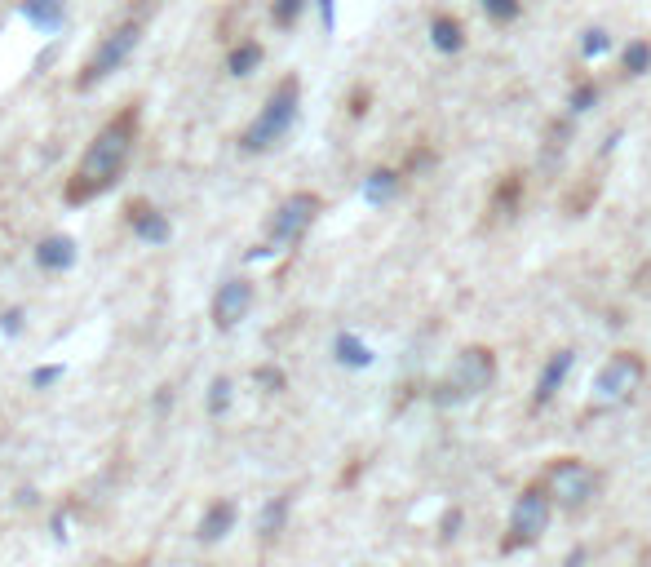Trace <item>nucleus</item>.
Wrapping results in <instances>:
<instances>
[{
	"mask_svg": "<svg viewBox=\"0 0 651 567\" xmlns=\"http://www.w3.org/2000/svg\"><path fill=\"white\" fill-rule=\"evenodd\" d=\"M133 142H138V107H124L116 120H107V125L93 133L89 151L80 156L76 173H71V182H67V200L85 204L93 195L116 187L124 164L133 156Z\"/></svg>",
	"mask_w": 651,
	"mask_h": 567,
	"instance_id": "f257e3e1",
	"label": "nucleus"
},
{
	"mask_svg": "<svg viewBox=\"0 0 651 567\" xmlns=\"http://www.w3.org/2000/svg\"><path fill=\"white\" fill-rule=\"evenodd\" d=\"M496 381V355L492 346H465L452 368L443 373L439 381L430 386V404L434 408H457V404H470V399L488 395Z\"/></svg>",
	"mask_w": 651,
	"mask_h": 567,
	"instance_id": "f03ea898",
	"label": "nucleus"
},
{
	"mask_svg": "<svg viewBox=\"0 0 651 567\" xmlns=\"http://www.w3.org/2000/svg\"><path fill=\"white\" fill-rule=\"evenodd\" d=\"M297 107H302V80H297V76H284V80H279V85L271 89L266 107L257 111V120L240 133V151H248V156H262V151L279 147V142L288 138V129L297 125Z\"/></svg>",
	"mask_w": 651,
	"mask_h": 567,
	"instance_id": "7ed1b4c3",
	"label": "nucleus"
},
{
	"mask_svg": "<svg viewBox=\"0 0 651 567\" xmlns=\"http://www.w3.org/2000/svg\"><path fill=\"white\" fill-rule=\"evenodd\" d=\"M541 483H545V492H550L554 510H563V514H585L589 505L598 501V492H603V474L581 457L550 461V470L541 474Z\"/></svg>",
	"mask_w": 651,
	"mask_h": 567,
	"instance_id": "20e7f679",
	"label": "nucleus"
},
{
	"mask_svg": "<svg viewBox=\"0 0 651 567\" xmlns=\"http://www.w3.org/2000/svg\"><path fill=\"white\" fill-rule=\"evenodd\" d=\"M643 381H647L643 355H634V350H616V355L594 373V408L612 412V408L634 404L638 390H643Z\"/></svg>",
	"mask_w": 651,
	"mask_h": 567,
	"instance_id": "39448f33",
	"label": "nucleus"
},
{
	"mask_svg": "<svg viewBox=\"0 0 651 567\" xmlns=\"http://www.w3.org/2000/svg\"><path fill=\"white\" fill-rule=\"evenodd\" d=\"M319 213H324V200H319L315 191H293L288 200H279V209L271 213V226H266V244H262V249H253V257L293 249L310 226H315Z\"/></svg>",
	"mask_w": 651,
	"mask_h": 567,
	"instance_id": "423d86ee",
	"label": "nucleus"
},
{
	"mask_svg": "<svg viewBox=\"0 0 651 567\" xmlns=\"http://www.w3.org/2000/svg\"><path fill=\"white\" fill-rule=\"evenodd\" d=\"M550 514H554V501L545 492L541 479H532L527 488L514 497V510H510V532L501 536V554H519L527 545H536L550 528Z\"/></svg>",
	"mask_w": 651,
	"mask_h": 567,
	"instance_id": "0eeeda50",
	"label": "nucleus"
},
{
	"mask_svg": "<svg viewBox=\"0 0 651 567\" xmlns=\"http://www.w3.org/2000/svg\"><path fill=\"white\" fill-rule=\"evenodd\" d=\"M138 40H142V18H129V23H120L111 36H102L98 40V49L89 54V63L80 67V76H76V89H93L98 80H107V76H116V71L133 58V49H138Z\"/></svg>",
	"mask_w": 651,
	"mask_h": 567,
	"instance_id": "6e6552de",
	"label": "nucleus"
},
{
	"mask_svg": "<svg viewBox=\"0 0 651 567\" xmlns=\"http://www.w3.org/2000/svg\"><path fill=\"white\" fill-rule=\"evenodd\" d=\"M248 311H253V284L244 280V275H235V280H226L217 288L213 297V324L222 328V333H231L235 324H244Z\"/></svg>",
	"mask_w": 651,
	"mask_h": 567,
	"instance_id": "1a4fd4ad",
	"label": "nucleus"
},
{
	"mask_svg": "<svg viewBox=\"0 0 651 567\" xmlns=\"http://www.w3.org/2000/svg\"><path fill=\"white\" fill-rule=\"evenodd\" d=\"M572 364H576V355L567 346H558L550 359L541 364V373H536V390H532V408H545V404H554V395L563 390V381L567 373H572Z\"/></svg>",
	"mask_w": 651,
	"mask_h": 567,
	"instance_id": "9d476101",
	"label": "nucleus"
},
{
	"mask_svg": "<svg viewBox=\"0 0 651 567\" xmlns=\"http://www.w3.org/2000/svg\"><path fill=\"white\" fill-rule=\"evenodd\" d=\"M129 226H133V235H138V240H147V244H169V235H173L169 218H164L160 209H151L147 200H133L129 204Z\"/></svg>",
	"mask_w": 651,
	"mask_h": 567,
	"instance_id": "9b49d317",
	"label": "nucleus"
},
{
	"mask_svg": "<svg viewBox=\"0 0 651 567\" xmlns=\"http://www.w3.org/2000/svg\"><path fill=\"white\" fill-rule=\"evenodd\" d=\"M76 262V240L71 235H45L36 244V266L40 271H67Z\"/></svg>",
	"mask_w": 651,
	"mask_h": 567,
	"instance_id": "f8f14e48",
	"label": "nucleus"
},
{
	"mask_svg": "<svg viewBox=\"0 0 651 567\" xmlns=\"http://www.w3.org/2000/svg\"><path fill=\"white\" fill-rule=\"evenodd\" d=\"M523 173H505L501 182H496V191H492V204H488V213L492 218H519V204H523Z\"/></svg>",
	"mask_w": 651,
	"mask_h": 567,
	"instance_id": "ddd939ff",
	"label": "nucleus"
},
{
	"mask_svg": "<svg viewBox=\"0 0 651 567\" xmlns=\"http://www.w3.org/2000/svg\"><path fill=\"white\" fill-rule=\"evenodd\" d=\"M430 45L439 49V54H461L465 49V27L452 14H434L430 18Z\"/></svg>",
	"mask_w": 651,
	"mask_h": 567,
	"instance_id": "4468645a",
	"label": "nucleus"
},
{
	"mask_svg": "<svg viewBox=\"0 0 651 567\" xmlns=\"http://www.w3.org/2000/svg\"><path fill=\"white\" fill-rule=\"evenodd\" d=\"M399 187H403V173H399V169H372L368 178H364V200L381 209V204L395 200Z\"/></svg>",
	"mask_w": 651,
	"mask_h": 567,
	"instance_id": "2eb2a0df",
	"label": "nucleus"
},
{
	"mask_svg": "<svg viewBox=\"0 0 651 567\" xmlns=\"http://www.w3.org/2000/svg\"><path fill=\"white\" fill-rule=\"evenodd\" d=\"M567 142H572V116H558L545 129V151H541V169H558V160L567 156Z\"/></svg>",
	"mask_w": 651,
	"mask_h": 567,
	"instance_id": "dca6fc26",
	"label": "nucleus"
},
{
	"mask_svg": "<svg viewBox=\"0 0 651 567\" xmlns=\"http://www.w3.org/2000/svg\"><path fill=\"white\" fill-rule=\"evenodd\" d=\"M231 528H235V505L231 501H217V505L204 510V519H200V541H222Z\"/></svg>",
	"mask_w": 651,
	"mask_h": 567,
	"instance_id": "f3484780",
	"label": "nucleus"
},
{
	"mask_svg": "<svg viewBox=\"0 0 651 567\" xmlns=\"http://www.w3.org/2000/svg\"><path fill=\"white\" fill-rule=\"evenodd\" d=\"M23 18L40 32H58L62 27V0H23Z\"/></svg>",
	"mask_w": 651,
	"mask_h": 567,
	"instance_id": "a211bd4d",
	"label": "nucleus"
},
{
	"mask_svg": "<svg viewBox=\"0 0 651 567\" xmlns=\"http://www.w3.org/2000/svg\"><path fill=\"white\" fill-rule=\"evenodd\" d=\"M257 67H262V45H257V40H244V45H235L231 58H226V71H231V76H253Z\"/></svg>",
	"mask_w": 651,
	"mask_h": 567,
	"instance_id": "6ab92c4d",
	"label": "nucleus"
},
{
	"mask_svg": "<svg viewBox=\"0 0 651 567\" xmlns=\"http://www.w3.org/2000/svg\"><path fill=\"white\" fill-rule=\"evenodd\" d=\"M333 350H337V359H341L346 368H368V364H372V350L359 342V337H350V333H341Z\"/></svg>",
	"mask_w": 651,
	"mask_h": 567,
	"instance_id": "aec40b11",
	"label": "nucleus"
},
{
	"mask_svg": "<svg viewBox=\"0 0 651 567\" xmlns=\"http://www.w3.org/2000/svg\"><path fill=\"white\" fill-rule=\"evenodd\" d=\"M479 9L496 27H510V23H519L523 18V0H479Z\"/></svg>",
	"mask_w": 651,
	"mask_h": 567,
	"instance_id": "412c9836",
	"label": "nucleus"
},
{
	"mask_svg": "<svg viewBox=\"0 0 651 567\" xmlns=\"http://www.w3.org/2000/svg\"><path fill=\"white\" fill-rule=\"evenodd\" d=\"M647 67H651V45H647V40H629L625 54H620V71L634 80V76H643Z\"/></svg>",
	"mask_w": 651,
	"mask_h": 567,
	"instance_id": "4be33fe9",
	"label": "nucleus"
},
{
	"mask_svg": "<svg viewBox=\"0 0 651 567\" xmlns=\"http://www.w3.org/2000/svg\"><path fill=\"white\" fill-rule=\"evenodd\" d=\"M598 107V85L594 80H576L572 85V94H567V116H585V111H594Z\"/></svg>",
	"mask_w": 651,
	"mask_h": 567,
	"instance_id": "5701e85b",
	"label": "nucleus"
},
{
	"mask_svg": "<svg viewBox=\"0 0 651 567\" xmlns=\"http://www.w3.org/2000/svg\"><path fill=\"white\" fill-rule=\"evenodd\" d=\"M284 519H288V497H275V501L262 510V519H257V532H262L266 541H271V536L284 532Z\"/></svg>",
	"mask_w": 651,
	"mask_h": 567,
	"instance_id": "b1692460",
	"label": "nucleus"
},
{
	"mask_svg": "<svg viewBox=\"0 0 651 567\" xmlns=\"http://www.w3.org/2000/svg\"><path fill=\"white\" fill-rule=\"evenodd\" d=\"M302 9H306V0H275V5H271V23L275 27H293L297 18H302Z\"/></svg>",
	"mask_w": 651,
	"mask_h": 567,
	"instance_id": "393cba45",
	"label": "nucleus"
},
{
	"mask_svg": "<svg viewBox=\"0 0 651 567\" xmlns=\"http://www.w3.org/2000/svg\"><path fill=\"white\" fill-rule=\"evenodd\" d=\"M607 49H612V36H607L603 27H589L585 40H581V54L585 58H598V54H607Z\"/></svg>",
	"mask_w": 651,
	"mask_h": 567,
	"instance_id": "a878e982",
	"label": "nucleus"
},
{
	"mask_svg": "<svg viewBox=\"0 0 651 567\" xmlns=\"http://www.w3.org/2000/svg\"><path fill=\"white\" fill-rule=\"evenodd\" d=\"M226 404H231V377H217L209 386V412H213V417H222Z\"/></svg>",
	"mask_w": 651,
	"mask_h": 567,
	"instance_id": "bb28decb",
	"label": "nucleus"
},
{
	"mask_svg": "<svg viewBox=\"0 0 651 567\" xmlns=\"http://www.w3.org/2000/svg\"><path fill=\"white\" fill-rule=\"evenodd\" d=\"M457 532H461V510H448V514H443V528H439L443 545H452V541H457Z\"/></svg>",
	"mask_w": 651,
	"mask_h": 567,
	"instance_id": "cd10ccee",
	"label": "nucleus"
},
{
	"mask_svg": "<svg viewBox=\"0 0 651 567\" xmlns=\"http://www.w3.org/2000/svg\"><path fill=\"white\" fill-rule=\"evenodd\" d=\"M319 5V18H324V32H333L337 27V0H315Z\"/></svg>",
	"mask_w": 651,
	"mask_h": 567,
	"instance_id": "c85d7f7f",
	"label": "nucleus"
},
{
	"mask_svg": "<svg viewBox=\"0 0 651 567\" xmlns=\"http://www.w3.org/2000/svg\"><path fill=\"white\" fill-rule=\"evenodd\" d=\"M257 381L271 390H284V373H279V368H257Z\"/></svg>",
	"mask_w": 651,
	"mask_h": 567,
	"instance_id": "c756f323",
	"label": "nucleus"
},
{
	"mask_svg": "<svg viewBox=\"0 0 651 567\" xmlns=\"http://www.w3.org/2000/svg\"><path fill=\"white\" fill-rule=\"evenodd\" d=\"M58 377H62V368H40V373L31 377V386H54Z\"/></svg>",
	"mask_w": 651,
	"mask_h": 567,
	"instance_id": "7c9ffc66",
	"label": "nucleus"
},
{
	"mask_svg": "<svg viewBox=\"0 0 651 567\" xmlns=\"http://www.w3.org/2000/svg\"><path fill=\"white\" fill-rule=\"evenodd\" d=\"M368 111V94H355V107H350V116H364Z\"/></svg>",
	"mask_w": 651,
	"mask_h": 567,
	"instance_id": "2f4dec72",
	"label": "nucleus"
},
{
	"mask_svg": "<svg viewBox=\"0 0 651 567\" xmlns=\"http://www.w3.org/2000/svg\"><path fill=\"white\" fill-rule=\"evenodd\" d=\"M18 319H23L18 311H9V315H5V333H18Z\"/></svg>",
	"mask_w": 651,
	"mask_h": 567,
	"instance_id": "473e14b6",
	"label": "nucleus"
}]
</instances>
